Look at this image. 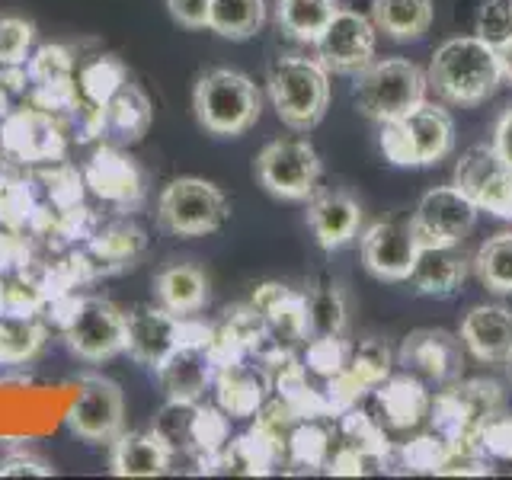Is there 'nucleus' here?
Here are the masks:
<instances>
[{
	"label": "nucleus",
	"instance_id": "f257e3e1",
	"mask_svg": "<svg viewBox=\"0 0 512 480\" xmlns=\"http://www.w3.org/2000/svg\"><path fill=\"white\" fill-rule=\"evenodd\" d=\"M429 90H436L442 103L452 106H480L487 103L503 84L500 55L477 36L445 39L426 68Z\"/></svg>",
	"mask_w": 512,
	"mask_h": 480
},
{
	"label": "nucleus",
	"instance_id": "f03ea898",
	"mask_svg": "<svg viewBox=\"0 0 512 480\" xmlns=\"http://www.w3.org/2000/svg\"><path fill=\"white\" fill-rule=\"evenodd\" d=\"M269 100L292 132H311L327 116L330 71L308 55H282L269 64Z\"/></svg>",
	"mask_w": 512,
	"mask_h": 480
},
{
	"label": "nucleus",
	"instance_id": "7ed1b4c3",
	"mask_svg": "<svg viewBox=\"0 0 512 480\" xmlns=\"http://www.w3.org/2000/svg\"><path fill=\"white\" fill-rule=\"evenodd\" d=\"M378 148L394 167H436L455 151V119L423 100L400 119L381 122Z\"/></svg>",
	"mask_w": 512,
	"mask_h": 480
},
{
	"label": "nucleus",
	"instance_id": "20e7f679",
	"mask_svg": "<svg viewBox=\"0 0 512 480\" xmlns=\"http://www.w3.org/2000/svg\"><path fill=\"white\" fill-rule=\"evenodd\" d=\"M192 109L208 135L237 138L260 122L263 96L247 74L234 68H212L192 90Z\"/></svg>",
	"mask_w": 512,
	"mask_h": 480
},
{
	"label": "nucleus",
	"instance_id": "39448f33",
	"mask_svg": "<svg viewBox=\"0 0 512 480\" xmlns=\"http://www.w3.org/2000/svg\"><path fill=\"white\" fill-rule=\"evenodd\" d=\"M429 93V77L420 64L407 58H375L368 68L356 74L352 103L372 122L400 119L413 106H420Z\"/></svg>",
	"mask_w": 512,
	"mask_h": 480
},
{
	"label": "nucleus",
	"instance_id": "423d86ee",
	"mask_svg": "<svg viewBox=\"0 0 512 480\" xmlns=\"http://www.w3.org/2000/svg\"><path fill=\"white\" fill-rule=\"evenodd\" d=\"M231 215L228 196L199 176H180L157 199V224L176 237H205L224 228Z\"/></svg>",
	"mask_w": 512,
	"mask_h": 480
},
{
	"label": "nucleus",
	"instance_id": "0eeeda50",
	"mask_svg": "<svg viewBox=\"0 0 512 480\" xmlns=\"http://www.w3.org/2000/svg\"><path fill=\"white\" fill-rule=\"evenodd\" d=\"M61 330L71 352L87 362H106L125 352V311L106 298H58Z\"/></svg>",
	"mask_w": 512,
	"mask_h": 480
},
{
	"label": "nucleus",
	"instance_id": "6e6552de",
	"mask_svg": "<svg viewBox=\"0 0 512 480\" xmlns=\"http://www.w3.org/2000/svg\"><path fill=\"white\" fill-rule=\"evenodd\" d=\"M256 180L269 196L308 202L320 189V154L308 138H276L256 154Z\"/></svg>",
	"mask_w": 512,
	"mask_h": 480
},
{
	"label": "nucleus",
	"instance_id": "1a4fd4ad",
	"mask_svg": "<svg viewBox=\"0 0 512 480\" xmlns=\"http://www.w3.org/2000/svg\"><path fill=\"white\" fill-rule=\"evenodd\" d=\"M452 183L468 196L477 212L512 221V167L493 144H474L455 160Z\"/></svg>",
	"mask_w": 512,
	"mask_h": 480
},
{
	"label": "nucleus",
	"instance_id": "9d476101",
	"mask_svg": "<svg viewBox=\"0 0 512 480\" xmlns=\"http://www.w3.org/2000/svg\"><path fill=\"white\" fill-rule=\"evenodd\" d=\"M378 48V29L372 16L359 10H336L327 29L314 42V58L324 64L330 74L356 77L362 68L375 61Z\"/></svg>",
	"mask_w": 512,
	"mask_h": 480
},
{
	"label": "nucleus",
	"instance_id": "9b49d317",
	"mask_svg": "<svg viewBox=\"0 0 512 480\" xmlns=\"http://www.w3.org/2000/svg\"><path fill=\"white\" fill-rule=\"evenodd\" d=\"M477 215V205L455 183H448L423 192L420 205L410 215V228L420 247H448L461 244L471 234Z\"/></svg>",
	"mask_w": 512,
	"mask_h": 480
},
{
	"label": "nucleus",
	"instance_id": "f8f14e48",
	"mask_svg": "<svg viewBox=\"0 0 512 480\" xmlns=\"http://www.w3.org/2000/svg\"><path fill=\"white\" fill-rule=\"evenodd\" d=\"M64 132L52 112L39 106L13 109L0 125V151L20 164H58L64 160Z\"/></svg>",
	"mask_w": 512,
	"mask_h": 480
},
{
	"label": "nucleus",
	"instance_id": "ddd939ff",
	"mask_svg": "<svg viewBox=\"0 0 512 480\" xmlns=\"http://www.w3.org/2000/svg\"><path fill=\"white\" fill-rule=\"evenodd\" d=\"M68 429L84 442H112L125 429V397L103 375L80 378L77 400L68 410Z\"/></svg>",
	"mask_w": 512,
	"mask_h": 480
},
{
	"label": "nucleus",
	"instance_id": "4468645a",
	"mask_svg": "<svg viewBox=\"0 0 512 480\" xmlns=\"http://www.w3.org/2000/svg\"><path fill=\"white\" fill-rule=\"evenodd\" d=\"M186 320L189 317H176L160 304H138L125 314V352L138 365L157 372L173 356V349L186 343Z\"/></svg>",
	"mask_w": 512,
	"mask_h": 480
},
{
	"label": "nucleus",
	"instance_id": "2eb2a0df",
	"mask_svg": "<svg viewBox=\"0 0 512 480\" xmlns=\"http://www.w3.org/2000/svg\"><path fill=\"white\" fill-rule=\"evenodd\" d=\"M362 266L378 282H407L420 244H416L410 221H375L362 231Z\"/></svg>",
	"mask_w": 512,
	"mask_h": 480
},
{
	"label": "nucleus",
	"instance_id": "dca6fc26",
	"mask_svg": "<svg viewBox=\"0 0 512 480\" xmlns=\"http://www.w3.org/2000/svg\"><path fill=\"white\" fill-rule=\"evenodd\" d=\"M394 352L381 340H362L359 346H349V359L340 375L330 378V410L346 413L359 404L365 391H375L384 378H391Z\"/></svg>",
	"mask_w": 512,
	"mask_h": 480
},
{
	"label": "nucleus",
	"instance_id": "f3484780",
	"mask_svg": "<svg viewBox=\"0 0 512 480\" xmlns=\"http://www.w3.org/2000/svg\"><path fill=\"white\" fill-rule=\"evenodd\" d=\"M400 365L429 381L455 384L464 368V343L448 330H413L397 352Z\"/></svg>",
	"mask_w": 512,
	"mask_h": 480
},
{
	"label": "nucleus",
	"instance_id": "a211bd4d",
	"mask_svg": "<svg viewBox=\"0 0 512 480\" xmlns=\"http://www.w3.org/2000/svg\"><path fill=\"white\" fill-rule=\"evenodd\" d=\"M308 228L320 250H343L362 231V205L343 189H317L308 199Z\"/></svg>",
	"mask_w": 512,
	"mask_h": 480
},
{
	"label": "nucleus",
	"instance_id": "6ab92c4d",
	"mask_svg": "<svg viewBox=\"0 0 512 480\" xmlns=\"http://www.w3.org/2000/svg\"><path fill=\"white\" fill-rule=\"evenodd\" d=\"M461 343L477 362H512V311L506 304H474L461 320Z\"/></svg>",
	"mask_w": 512,
	"mask_h": 480
},
{
	"label": "nucleus",
	"instance_id": "aec40b11",
	"mask_svg": "<svg viewBox=\"0 0 512 480\" xmlns=\"http://www.w3.org/2000/svg\"><path fill=\"white\" fill-rule=\"evenodd\" d=\"M215 368L208 340H186L157 368V378L164 384L167 400H199L215 384Z\"/></svg>",
	"mask_w": 512,
	"mask_h": 480
},
{
	"label": "nucleus",
	"instance_id": "412c9836",
	"mask_svg": "<svg viewBox=\"0 0 512 480\" xmlns=\"http://www.w3.org/2000/svg\"><path fill=\"white\" fill-rule=\"evenodd\" d=\"M84 183L103 202L122 205V208L138 205L141 196H144L138 167L116 148V144H106V148H100L90 157V164L84 170Z\"/></svg>",
	"mask_w": 512,
	"mask_h": 480
},
{
	"label": "nucleus",
	"instance_id": "4be33fe9",
	"mask_svg": "<svg viewBox=\"0 0 512 480\" xmlns=\"http://www.w3.org/2000/svg\"><path fill=\"white\" fill-rule=\"evenodd\" d=\"M471 272V260L461 253V244L448 247H420L410 272V285L416 295L426 298H452Z\"/></svg>",
	"mask_w": 512,
	"mask_h": 480
},
{
	"label": "nucleus",
	"instance_id": "5701e85b",
	"mask_svg": "<svg viewBox=\"0 0 512 480\" xmlns=\"http://www.w3.org/2000/svg\"><path fill=\"white\" fill-rule=\"evenodd\" d=\"M215 394L218 407L231 416V420H244L256 416L266 407L269 394V375L263 365H247L244 359L231 365L215 368Z\"/></svg>",
	"mask_w": 512,
	"mask_h": 480
},
{
	"label": "nucleus",
	"instance_id": "b1692460",
	"mask_svg": "<svg viewBox=\"0 0 512 480\" xmlns=\"http://www.w3.org/2000/svg\"><path fill=\"white\" fill-rule=\"evenodd\" d=\"M109 471L116 477H160L173 468L170 445L157 436L154 429L148 432H119L109 442Z\"/></svg>",
	"mask_w": 512,
	"mask_h": 480
},
{
	"label": "nucleus",
	"instance_id": "393cba45",
	"mask_svg": "<svg viewBox=\"0 0 512 480\" xmlns=\"http://www.w3.org/2000/svg\"><path fill=\"white\" fill-rule=\"evenodd\" d=\"M151 119H154V109H151L148 93L135 84H125L103 106V138H109L116 148H122V144H138L148 135Z\"/></svg>",
	"mask_w": 512,
	"mask_h": 480
},
{
	"label": "nucleus",
	"instance_id": "a878e982",
	"mask_svg": "<svg viewBox=\"0 0 512 480\" xmlns=\"http://www.w3.org/2000/svg\"><path fill=\"white\" fill-rule=\"evenodd\" d=\"M154 295L160 308L176 317H192L208 304V279L199 266L173 263L154 276Z\"/></svg>",
	"mask_w": 512,
	"mask_h": 480
},
{
	"label": "nucleus",
	"instance_id": "bb28decb",
	"mask_svg": "<svg viewBox=\"0 0 512 480\" xmlns=\"http://www.w3.org/2000/svg\"><path fill=\"white\" fill-rule=\"evenodd\" d=\"M375 397L384 410V423L394 429L416 426L423 416H429V404H432V397L426 394L420 378H413V375L384 378L375 388Z\"/></svg>",
	"mask_w": 512,
	"mask_h": 480
},
{
	"label": "nucleus",
	"instance_id": "cd10ccee",
	"mask_svg": "<svg viewBox=\"0 0 512 480\" xmlns=\"http://www.w3.org/2000/svg\"><path fill=\"white\" fill-rule=\"evenodd\" d=\"M372 23L384 39L416 42L432 26V0H372Z\"/></svg>",
	"mask_w": 512,
	"mask_h": 480
},
{
	"label": "nucleus",
	"instance_id": "c85d7f7f",
	"mask_svg": "<svg viewBox=\"0 0 512 480\" xmlns=\"http://www.w3.org/2000/svg\"><path fill=\"white\" fill-rule=\"evenodd\" d=\"M304 304H308V330L311 336H343L349 324V304L346 292L333 276H314L308 292H304Z\"/></svg>",
	"mask_w": 512,
	"mask_h": 480
},
{
	"label": "nucleus",
	"instance_id": "c756f323",
	"mask_svg": "<svg viewBox=\"0 0 512 480\" xmlns=\"http://www.w3.org/2000/svg\"><path fill=\"white\" fill-rule=\"evenodd\" d=\"M48 330L36 314H0V365H26L42 352Z\"/></svg>",
	"mask_w": 512,
	"mask_h": 480
},
{
	"label": "nucleus",
	"instance_id": "7c9ffc66",
	"mask_svg": "<svg viewBox=\"0 0 512 480\" xmlns=\"http://www.w3.org/2000/svg\"><path fill=\"white\" fill-rule=\"evenodd\" d=\"M266 26V0H212L208 29L221 39L247 42Z\"/></svg>",
	"mask_w": 512,
	"mask_h": 480
},
{
	"label": "nucleus",
	"instance_id": "2f4dec72",
	"mask_svg": "<svg viewBox=\"0 0 512 480\" xmlns=\"http://www.w3.org/2000/svg\"><path fill=\"white\" fill-rule=\"evenodd\" d=\"M336 10H340L336 0H279L276 23L285 36H292L295 42L314 45L320 32L333 20Z\"/></svg>",
	"mask_w": 512,
	"mask_h": 480
},
{
	"label": "nucleus",
	"instance_id": "473e14b6",
	"mask_svg": "<svg viewBox=\"0 0 512 480\" xmlns=\"http://www.w3.org/2000/svg\"><path fill=\"white\" fill-rule=\"evenodd\" d=\"M474 276L493 295H512V231H500L477 247L471 260Z\"/></svg>",
	"mask_w": 512,
	"mask_h": 480
},
{
	"label": "nucleus",
	"instance_id": "72a5a7b5",
	"mask_svg": "<svg viewBox=\"0 0 512 480\" xmlns=\"http://www.w3.org/2000/svg\"><path fill=\"white\" fill-rule=\"evenodd\" d=\"M125 84H128L125 64H122L119 58H112V55L93 58L90 64H84V68H80V77H77L80 96H84L87 103L100 106V109H103Z\"/></svg>",
	"mask_w": 512,
	"mask_h": 480
},
{
	"label": "nucleus",
	"instance_id": "f704fd0d",
	"mask_svg": "<svg viewBox=\"0 0 512 480\" xmlns=\"http://www.w3.org/2000/svg\"><path fill=\"white\" fill-rule=\"evenodd\" d=\"M199 400H167L164 410L157 413L154 432L170 445L173 458L176 455H192V426H196Z\"/></svg>",
	"mask_w": 512,
	"mask_h": 480
},
{
	"label": "nucleus",
	"instance_id": "c9c22d12",
	"mask_svg": "<svg viewBox=\"0 0 512 480\" xmlns=\"http://www.w3.org/2000/svg\"><path fill=\"white\" fill-rule=\"evenodd\" d=\"M330 458V436L317 423L304 420L288 432L285 461L298 464V468H324Z\"/></svg>",
	"mask_w": 512,
	"mask_h": 480
},
{
	"label": "nucleus",
	"instance_id": "e433bc0d",
	"mask_svg": "<svg viewBox=\"0 0 512 480\" xmlns=\"http://www.w3.org/2000/svg\"><path fill=\"white\" fill-rule=\"evenodd\" d=\"M474 36L490 48L512 42V0H484L474 16Z\"/></svg>",
	"mask_w": 512,
	"mask_h": 480
},
{
	"label": "nucleus",
	"instance_id": "4c0bfd02",
	"mask_svg": "<svg viewBox=\"0 0 512 480\" xmlns=\"http://www.w3.org/2000/svg\"><path fill=\"white\" fill-rule=\"evenodd\" d=\"M29 84H52V80L74 77V55L64 45H42L36 55L26 61Z\"/></svg>",
	"mask_w": 512,
	"mask_h": 480
},
{
	"label": "nucleus",
	"instance_id": "58836bf2",
	"mask_svg": "<svg viewBox=\"0 0 512 480\" xmlns=\"http://www.w3.org/2000/svg\"><path fill=\"white\" fill-rule=\"evenodd\" d=\"M349 359V346L343 343V336H314L308 343V356H304V365L311 368L320 378H333L346 368Z\"/></svg>",
	"mask_w": 512,
	"mask_h": 480
},
{
	"label": "nucleus",
	"instance_id": "ea45409f",
	"mask_svg": "<svg viewBox=\"0 0 512 480\" xmlns=\"http://www.w3.org/2000/svg\"><path fill=\"white\" fill-rule=\"evenodd\" d=\"M32 39H36V29H32L29 20L4 16L0 20V68H7V64H26Z\"/></svg>",
	"mask_w": 512,
	"mask_h": 480
},
{
	"label": "nucleus",
	"instance_id": "a19ab883",
	"mask_svg": "<svg viewBox=\"0 0 512 480\" xmlns=\"http://www.w3.org/2000/svg\"><path fill=\"white\" fill-rule=\"evenodd\" d=\"M36 212V199L20 180H0V221L7 228H23Z\"/></svg>",
	"mask_w": 512,
	"mask_h": 480
},
{
	"label": "nucleus",
	"instance_id": "79ce46f5",
	"mask_svg": "<svg viewBox=\"0 0 512 480\" xmlns=\"http://www.w3.org/2000/svg\"><path fill=\"white\" fill-rule=\"evenodd\" d=\"M448 442L442 436H423L410 445L400 448V455H404V464L410 471H442V464L448 461Z\"/></svg>",
	"mask_w": 512,
	"mask_h": 480
},
{
	"label": "nucleus",
	"instance_id": "37998d69",
	"mask_svg": "<svg viewBox=\"0 0 512 480\" xmlns=\"http://www.w3.org/2000/svg\"><path fill=\"white\" fill-rule=\"evenodd\" d=\"M42 180L48 183V196H52V205L58 208H74L80 205V199H84V176H80L77 170L71 167H61V164H52V170H48Z\"/></svg>",
	"mask_w": 512,
	"mask_h": 480
},
{
	"label": "nucleus",
	"instance_id": "c03bdc74",
	"mask_svg": "<svg viewBox=\"0 0 512 480\" xmlns=\"http://www.w3.org/2000/svg\"><path fill=\"white\" fill-rule=\"evenodd\" d=\"M480 448L487 458H512V416H493L480 429Z\"/></svg>",
	"mask_w": 512,
	"mask_h": 480
},
{
	"label": "nucleus",
	"instance_id": "a18cd8bd",
	"mask_svg": "<svg viewBox=\"0 0 512 480\" xmlns=\"http://www.w3.org/2000/svg\"><path fill=\"white\" fill-rule=\"evenodd\" d=\"M55 468L32 452H10L0 458V477H52Z\"/></svg>",
	"mask_w": 512,
	"mask_h": 480
},
{
	"label": "nucleus",
	"instance_id": "49530a36",
	"mask_svg": "<svg viewBox=\"0 0 512 480\" xmlns=\"http://www.w3.org/2000/svg\"><path fill=\"white\" fill-rule=\"evenodd\" d=\"M170 16L186 29H208V10L212 0H167Z\"/></svg>",
	"mask_w": 512,
	"mask_h": 480
},
{
	"label": "nucleus",
	"instance_id": "de8ad7c7",
	"mask_svg": "<svg viewBox=\"0 0 512 480\" xmlns=\"http://www.w3.org/2000/svg\"><path fill=\"white\" fill-rule=\"evenodd\" d=\"M493 148L500 151V157L512 167V109H506L500 119H496V128H493Z\"/></svg>",
	"mask_w": 512,
	"mask_h": 480
},
{
	"label": "nucleus",
	"instance_id": "09e8293b",
	"mask_svg": "<svg viewBox=\"0 0 512 480\" xmlns=\"http://www.w3.org/2000/svg\"><path fill=\"white\" fill-rule=\"evenodd\" d=\"M496 55H500V71H503V80L512 84V42H506L503 48H496Z\"/></svg>",
	"mask_w": 512,
	"mask_h": 480
},
{
	"label": "nucleus",
	"instance_id": "8fccbe9b",
	"mask_svg": "<svg viewBox=\"0 0 512 480\" xmlns=\"http://www.w3.org/2000/svg\"><path fill=\"white\" fill-rule=\"evenodd\" d=\"M7 112H10V106H7V90H4V87H0V119H4V116H7Z\"/></svg>",
	"mask_w": 512,
	"mask_h": 480
},
{
	"label": "nucleus",
	"instance_id": "3c124183",
	"mask_svg": "<svg viewBox=\"0 0 512 480\" xmlns=\"http://www.w3.org/2000/svg\"><path fill=\"white\" fill-rule=\"evenodd\" d=\"M509 372H512V362H509Z\"/></svg>",
	"mask_w": 512,
	"mask_h": 480
},
{
	"label": "nucleus",
	"instance_id": "603ef678",
	"mask_svg": "<svg viewBox=\"0 0 512 480\" xmlns=\"http://www.w3.org/2000/svg\"><path fill=\"white\" fill-rule=\"evenodd\" d=\"M0 180H4V176H0Z\"/></svg>",
	"mask_w": 512,
	"mask_h": 480
}]
</instances>
